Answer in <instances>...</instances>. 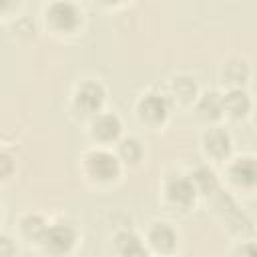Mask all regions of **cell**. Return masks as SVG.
<instances>
[{
  "instance_id": "cell-1",
  "label": "cell",
  "mask_w": 257,
  "mask_h": 257,
  "mask_svg": "<svg viewBox=\"0 0 257 257\" xmlns=\"http://www.w3.org/2000/svg\"><path fill=\"white\" fill-rule=\"evenodd\" d=\"M86 169L92 177H96L100 181H110L118 175L120 165L114 155H110L106 151H92L86 157Z\"/></svg>"
},
{
  "instance_id": "cell-2",
  "label": "cell",
  "mask_w": 257,
  "mask_h": 257,
  "mask_svg": "<svg viewBox=\"0 0 257 257\" xmlns=\"http://www.w3.org/2000/svg\"><path fill=\"white\" fill-rule=\"evenodd\" d=\"M48 18H50V22H52L56 28H60V30H74V28L80 24L82 14H80V10H78L72 2H68V0H58V2H54V4L48 8Z\"/></svg>"
},
{
  "instance_id": "cell-3",
  "label": "cell",
  "mask_w": 257,
  "mask_h": 257,
  "mask_svg": "<svg viewBox=\"0 0 257 257\" xmlns=\"http://www.w3.org/2000/svg\"><path fill=\"white\" fill-rule=\"evenodd\" d=\"M74 239L76 235L68 225H52V227H46L40 241L50 253H66L74 245Z\"/></svg>"
},
{
  "instance_id": "cell-4",
  "label": "cell",
  "mask_w": 257,
  "mask_h": 257,
  "mask_svg": "<svg viewBox=\"0 0 257 257\" xmlns=\"http://www.w3.org/2000/svg\"><path fill=\"white\" fill-rule=\"evenodd\" d=\"M167 193H169V199L181 207H189L193 201H195V183L193 179H187V177H173L169 179L167 183Z\"/></svg>"
},
{
  "instance_id": "cell-5",
  "label": "cell",
  "mask_w": 257,
  "mask_h": 257,
  "mask_svg": "<svg viewBox=\"0 0 257 257\" xmlns=\"http://www.w3.org/2000/svg\"><path fill=\"white\" fill-rule=\"evenodd\" d=\"M104 100V90L98 82H84L76 92V106L84 112H94Z\"/></svg>"
},
{
  "instance_id": "cell-6",
  "label": "cell",
  "mask_w": 257,
  "mask_h": 257,
  "mask_svg": "<svg viewBox=\"0 0 257 257\" xmlns=\"http://www.w3.org/2000/svg\"><path fill=\"white\" fill-rule=\"evenodd\" d=\"M231 177L241 187H257V159L243 157L233 163Z\"/></svg>"
},
{
  "instance_id": "cell-7",
  "label": "cell",
  "mask_w": 257,
  "mask_h": 257,
  "mask_svg": "<svg viewBox=\"0 0 257 257\" xmlns=\"http://www.w3.org/2000/svg\"><path fill=\"white\" fill-rule=\"evenodd\" d=\"M139 112L151 122H161L169 112V102L161 94H147L139 104Z\"/></svg>"
},
{
  "instance_id": "cell-8",
  "label": "cell",
  "mask_w": 257,
  "mask_h": 257,
  "mask_svg": "<svg viewBox=\"0 0 257 257\" xmlns=\"http://www.w3.org/2000/svg\"><path fill=\"white\" fill-rule=\"evenodd\" d=\"M205 147L215 157H227L231 151V137L223 128H211L205 135Z\"/></svg>"
},
{
  "instance_id": "cell-9",
  "label": "cell",
  "mask_w": 257,
  "mask_h": 257,
  "mask_svg": "<svg viewBox=\"0 0 257 257\" xmlns=\"http://www.w3.org/2000/svg\"><path fill=\"white\" fill-rule=\"evenodd\" d=\"M116 249H118V253L128 255V257L147 255V249L143 247L141 239L135 233H131V231H122V233L116 235Z\"/></svg>"
},
{
  "instance_id": "cell-10",
  "label": "cell",
  "mask_w": 257,
  "mask_h": 257,
  "mask_svg": "<svg viewBox=\"0 0 257 257\" xmlns=\"http://www.w3.org/2000/svg\"><path fill=\"white\" fill-rule=\"evenodd\" d=\"M120 133V120L114 114H100L94 120V135L102 141H110L116 139Z\"/></svg>"
},
{
  "instance_id": "cell-11",
  "label": "cell",
  "mask_w": 257,
  "mask_h": 257,
  "mask_svg": "<svg viewBox=\"0 0 257 257\" xmlns=\"http://www.w3.org/2000/svg\"><path fill=\"white\" fill-rule=\"evenodd\" d=\"M223 100H225V108H227L235 118L245 116V114H247V110H249V106H251L247 92H243L241 88H233V90H231Z\"/></svg>"
},
{
  "instance_id": "cell-12",
  "label": "cell",
  "mask_w": 257,
  "mask_h": 257,
  "mask_svg": "<svg viewBox=\"0 0 257 257\" xmlns=\"http://www.w3.org/2000/svg\"><path fill=\"white\" fill-rule=\"evenodd\" d=\"M225 108V100L217 92H205L199 100V112L203 118H219Z\"/></svg>"
},
{
  "instance_id": "cell-13",
  "label": "cell",
  "mask_w": 257,
  "mask_h": 257,
  "mask_svg": "<svg viewBox=\"0 0 257 257\" xmlns=\"http://www.w3.org/2000/svg\"><path fill=\"white\" fill-rule=\"evenodd\" d=\"M151 241L161 251H171L175 247V231L167 223H157L151 229Z\"/></svg>"
},
{
  "instance_id": "cell-14",
  "label": "cell",
  "mask_w": 257,
  "mask_h": 257,
  "mask_svg": "<svg viewBox=\"0 0 257 257\" xmlns=\"http://www.w3.org/2000/svg\"><path fill=\"white\" fill-rule=\"evenodd\" d=\"M227 82L231 84H243L249 76V68H247V62L245 60H239V58H233L225 64V70H223Z\"/></svg>"
},
{
  "instance_id": "cell-15",
  "label": "cell",
  "mask_w": 257,
  "mask_h": 257,
  "mask_svg": "<svg viewBox=\"0 0 257 257\" xmlns=\"http://www.w3.org/2000/svg\"><path fill=\"white\" fill-rule=\"evenodd\" d=\"M193 183L203 191V193H213V191H217V177H215V173L211 171V169H207V167H199L197 171H195V175H193Z\"/></svg>"
},
{
  "instance_id": "cell-16",
  "label": "cell",
  "mask_w": 257,
  "mask_h": 257,
  "mask_svg": "<svg viewBox=\"0 0 257 257\" xmlns=\"http://www.w3.org/2000/svg\"><path fill=\"white\" fill-rule=\"evenodd\" d=\"M22 231H24L26 237L40 241L42 235H44V231H46V223H44L42 217H38V215H28V217L22 221Z\"/></svg>"
},
{
  "instance_id": "cell-17",
  "label": "cell",
  "mask_w": 257,
  "mask_h": 257,
  "mask_svg": "<svg viewBox=\"0 0 257 257\" xmlns=\"http://www.w3.org/2000/svg\"><path fill=\"white\" fill-rule=\"evenodd\" d=\"M173 90H175V94H177L181 100L189 102V100L195 96L197 84H195V80L189 78V76H179V78H175V82H173Z\"/></svg>"
},
{
  "instance_id": "cell-18",
  "label": "cell",
  "mask_w": 257,
  "mask_h": 257,
  "mask_svg": "<svg viewBox=\"0 0 257 257\" xmlns=\"http://www.w3.org/2000/svg\"><path fill=\"white\" fill-rule=\"evenodd\" d=\"M120 155H122V159H126L128 163H137V161L141 159V155H143V149H141L139 141L126 139V141L120 143Z\"/></svg>"
},
{
  "instance_id": "cell-19",
  "label": "cell",
  "mask_w": 257,
  "mask_h": 257,
  "mask_svg": "<svg viewBox=\"0 0 257 257\" xmlns=\"http://www.w3.org/2000/svg\"><path fill=\"white\" fill-rule=\"evenodd\" d=\"M243 251H251V253H257V245H255V247H247V249H243Z\"/></svg>"
},
{
  "instance_id": "cell-20",
  "label": "cell",
  "mask_w": 257,
  "mask_h": 257,
  "mask_svg": "<svg viewBox=\"0 0 257 257\" xmlns=\"http://www.w3.org/2000/svg\"><path fill=\"white\" fill-rule=\"evenodd\" d=\"M100 2H104V4H116V2H120V0H100Z\"/></svg>"
},
{
  "instance_id": "cell-21",
  "label": "cell",
  "mask_w": 257,
  "mask_h": 257,
  "mask_svg": "<svg viewBox=\"0 0 257 257\" xmlns=\"http://www.w3.org/2000/svg\"><path fill=\"white\" fill-rule=\"evenodd\" d=\"M8 2L10 0H2V8H8Z\"/></svg>"
}]
</instances>
